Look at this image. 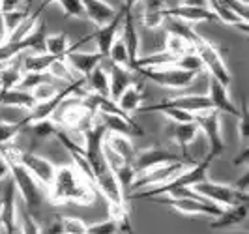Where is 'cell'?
Instances as JSON below:
<instances>
[{"label": "cell", "instance_id": "obj_34", "mask_svg": "<svg viewBox=\"0 0 249 234\" xmlns=\"http://www.w3.org/2000/svg\"><path fill=\"white\" fill-rule=\"evenodd\" d=\"M107 60H111L112 64H118V66H124V68H129V54H127V49H125L124 41L120 36L116 37L114 43L111 45Z\"/></svg>", "mask_w": 249, "mask_h": 234}, {"label": "cell", "instance_id": "obj_29", "mask_svg": "<svg viewBox=\"0 0 249 234\" xmlns=\"http://www.w3.org/2000/svg\"><path fill=\"white\" fill-rule=\"evenodd\" d=\"M47 234H87V225L79 217H56L49 225Z\"/></svg>", "mask_w": 249, "mask_h": 234}, {"label": "cell", "instance_id": "obj_47", "mask_svg": "<svg viewBox=\"0 0 249 234\" xmlns=\"http://www.w3.org/2000/svg\"><path fill=\"white\" fill-rule=\"evenodd\" d=\"M8 39V30H6V21H4V10L0 4V45Z\"/></svg>", "mask_w": 249, "mask_h": 234}, {"label": "cell", "instance_id": "obj_46", "mask_svg": "<svg viewBox=\"0 0 249 234\" xmlns=\"http://www.w3.org/2000/svg\"><path fill=\"white\" fill-rule=\"evenodd\" d=\"M10 176V167H8V161L4 158V154L0 152V182L6 180Z\"/></svg>", "mask_w": 249, "mask_h": 234}, {"label": "cell", "instance_id": "obj_24", "mask_svg": "<svg viewBox=\"0 0 249 234\" xmlns=\"http://www.w3.org/2000/svg\"><path fill=\"white\" fill-rule=\"evenodd\" d=\"M133 83L129 70L124 66H118V64H112L111 70H109V98L112 101H118V98L122 96L125 88Z\"/></svg>", "mask_w": 249, "mask_h": 234}, {"label": "cell", "instance_id": "obj_44", "mask_svg": "<svg viewBox=\"0 0 249 234\" xmlns=\"http://www.w3.org/2000/svg\"><path fill=\"white\" fill-rule=\"evenodd\" d=\"M248 185H249V173L246 171V173L242 174V176L236 180L234 187H236L238 191H242V193H248Z\"/></svg>", "mask_w": 249, "mask_h": 234}, {"label": "cell", "instance_id": "obj_23", "mask_svg": "<svg viewBox=\"0 0 249 234\" xmlns=\"http://www.w3.org/2000/svg\"><path fill=\"white\" fill-rule=\"evenodd\" d=\"M34 105H36V99L32 98L28 90H21V88L0 90V107H17V109L32 111Z\"/></svg>", "mask_w": 249, "mask_h": 234}, {"label": "cell", "instance_id": "obj_25", "mask_svg": "<svg viewBox=\"0 0 249 234\" xmlns=\"http://www.w3.org/2000/svg\"><path fill=\"white\" fill-rule=\"evenodd\" d=\"M167 0H144L142 25L150 30L160 28L167 19Z\"/></svg>", "mask_w": 249, "mask_h": 234}, {"label": "cell", "instance_id": "obj_3", "mask_svg": "<svg viewBox=\"0 0 249 234\" xmlns=\"http://www.w3.org/2000/svg\"><path fill=\"white\" fill-rule=\"evenodd\" d=\"M58 111H60L58 124L71 129V131L81 133V135L87 131L88 127H92V124L96 122V116H98V112L94 109H90L88 105L83 103V96L75 98V94L64 99L62 105L58 107Z\"/></svg>", "mask_w": 249, "mask_h": 234}, {"label": "cell", "instance_id": "obj_45", "mask_svg": "<svg viewBox=\"0 0 249 234\" xmlns=\"http://www.w3.org/2000/svg\"><path fill=\"white\" fill-rule=\"evenodd\" d=\"M54 2H56V0H41V4L37 6V8H36V12L32 13L30 17H32V19H36V21H39V15H41V13L45 12V10L49 8L51 4H54Z\"/></svg>", "mask_w": 249, "mask_h": 234}, {"label": "cell", "instance_id": "obj_42", "mask_svg": "<svg viewBox=\"0 0 249 234\" xmlns=\"http://www.w3.org/2000/svg\"><path fill=\"white\" fill-rule=\"evenodd\" d=\"M238 137L242 139L244 144L249 143V112H248V103L242 105L240 109V116H238Z\"/></svg>", "mask_w": 249, "mask_h": 234}, {"label": "cell", "instance_id": "obj_48", "mask_svg": "<svg viewBox=\"0 0 249 234\" xmlns=\"http://www.w3.org/2000/svg\"><path fill=\"white\" fill-rule=\"evenodd\" d=\"M21 2H23V0H0V4H2V10H4V12L17 10V6H19Z\"/></svg>", "mask_w": 249, "mask_h": 234}, {"label": "cell", "instance_id": "obj_50", "mask_svg": "<svg viewBox=\"0 0 249 234\" xmlns=\"http://www.w3.org/2000/svg\"><path fill=\"white\" fill-rule=\"evenodd\" d=\"M248 158H249V146H246L244 152H242V156L234 158V165H248Z\"/></svg>", "mask_w": 249, "mask_h": 234}, {"label": "cell", "instance_id": "obj_51", "mask_svg": "<svg viewBox=\"0 0 249 234\" xmlns=\"http://www.w3.org/2000/svg\"><path fill=\"white\" fill-rule=\"evenodd\" d=\"M139 2H141V0H122V6H120V8H122L124 12H133V8L137 6Z\"/></svg>", "mask_w": 249, "mask_h": 234}, {"label": "cell", "instance_id": "obj_1", "mask_svg": "<svg viewBox=\"0 0 249 234\" xmlns=\"http://www.w3.org/2000/svg\"><path fill=\"white\" fill-rule=\"evenodd\" d=\"M47 189H49V200L53 204H66V202L92 204L96 197V189L71 165L56 167L54 178Z\"/></svg>", "mask_w": 249, "mask_h": 234}, {"label": "cell", "instance_id": "obj_19", "mask_svg": "<svg viewBox=\"0 0 249 234\" xmlns=\"http://www.w3.org/2000/svg\"><path fill=\"white\" fill-rule=\"evenodd\" d=\"M83 8H85V15L88 21H92L96 26L107 25L109 21L114 19V15L118 13L116 8H112L109 2L105 0H81Z\"/></svg>", "mask_w": 249, "mask_h": 234}, {"label": "cell", "instance_id": "obj_49", "mask_svg": "<svg viewBox=\"0 0 249 234\" xmlns=\"http://www.w3.org/2000/svg\"><path fill=\"white\" fill-rule=\"evenodd\" d=\"M182 6H195V8H208V0H182Z\"/></svg>", "mask_w": 249, "mask_h": 234}, {"label": "cell", "instance_id": "obj_41", "mask_svg": "<svg viewBox=\"0 0 249 234\" xmlns=\"http://www.w3.org/2000/svg\"><path fill=\"white\" fill-rule=\"evenodd\" d=\"M87 234H118V225L114 219H105V221L94 223L87 227Z\"/></svg>", "mask_w": 249, "mask_h": 234}, {"label": "cell", "instance_id": "obj_36", "mask_svg": "<svg viewBox=\"0 0 249 234\" xmlns=\"http://www.w3.org/2000/svg\"><path fill=\"white\" fill-rule=\"evenodd\" d=\"M173 66L180 68V70L197 72V73H200V72H202V62H200V58L197 56V54H195V51H191V53H186V54L178 56Z\"/></svg>", "mask_w": 249, "mask_h": 234}, {"label": "cell", "instance_id": "obj_38", "mask_svg": "<svg viewBox=\"0 0 249 234\" xmlns=\"http://www.w3.org/2000/svg\"><path fill=\"white\" fill-rule=\"evenodd\" d=\"M23 129H25V126L21 120L19 122H0V144H6Z\"/></svg>", "mask_w": 249, "mask_h": 234}, {"label": "cell", "instance_id": "obj_13", "mask_svg": "<svg viewBox=\"0 0 249 234\" xmlns=\"http://www.w3.org/2000/svg\"><path fill=\"white\" fill-rule=\"evenodd\" d=\"M103 146H105V154L124 161V163H133L135 154H137V150H135L133 143H131V137L120 135V133L107 131L105 139H103Z\"/></svg>", "mask_w": 249, "mask_h": 234}, {"label": "cell", "instance_id": "obj_6", "mask_svg": "<svg viewBox=\"0 0 249 234\" xmlns=\"http://www.w3.org/2000/svg\"><path fill=\"white\" fill-rule=\"evenodd\" d=\"M191 189L197 191L199 195H202L206 200L221 206V208H229V206H236V204H242V202H248V193L238 191L234 185L212 182L210 178L204 180V182L195 184Z\"/></svg>", "mask_w": 249, "mask_h": 234}, {"label": "cell", "instance_id": "obj_30", "mask_svg": "<svg viewBox=\"0 0 249 234\" xmlns=\"http://www.w3.org/2000/svg\"><path fill=\"white\" fill-rule=\"evenodd\" d=\"M92 36L83 37L81 41H77L75 45H70V39H68V34H51V36L45 37V53L49 54H56V56H66L71 49H75L79 43H85L88 41Z\"/></svg>", "mask_w": 249, "mask_h": 234}, {"label": "cell", "instance_id": "obj_35", "mask_svg": "<svg viewBox=\"0 0 249 234\" xmlns=\"http://www.w3.org/2000/svg\"><path fill=\"white\" fill-rule=\"evenodd\" d=\"M17 217L21 221V234H41L39 229V223L36 221V217L30 214V210H19L17 212Z\"/></svg>", "mask_w": 249, "mask_h": 234}, {"label": "cell", "instance_id": "obj_31", "mask_svg": "<svg viewBox=\"0 0 249 234\" xmlns=\"http://www.w3.org/2000/svg\"><path fill=\"white\" fill-rule=\"evenodd\" d=\"M64 56H56V54H49V53H34L30 56H26L23 62L25 72H34V73H47L51 66L56 60H60Z\"/></svg>", "mask_w": 249, "mask_h": 234}, {"label": "cell", "instance_id": "obj_22", "mask_svg": "<svg viewBox=\"0 0 249 234\" xmlns=\"http://www.w3.org/2000/svg\"><path fill=\"white\" fill-rule=\"evenodd\" d=\"M171 133H173V139L176 141V144L180 146V152L184 154V160L187 163H191L189 160V144L197 139V133H199V126L193 122H184V124H175L173 122V127H171Z\"/></svg>", "mask_w": 249, "mask_h": 234}, {"label": "cell", "instance_id": "obj_14", "mask_svg": "<svg viewBox=\"0 0 249 234\" xmlns=\"http://www.w3.org/2000/svg\"><path fill=\"white\" fill-rule=\"evenodd\" d=\"M210 101H212V107L217 112H225V114H231V116H240V109L234 105V101L229 94V87L221 85L219 81H215L213 77L208 79V94H206Z\"/></svg>", "mask_w": 249, "mask_h": 234}, {"label": "cell", "instance_id": "obj_17", "mask_svg": "<svg viewBox=\"0 0 249 234\" xmlns=\"http://www.w3.org/2000/svg\"><path fill=\"white\" fill-rule=\"evenodd\" d=\"M64 60L73 73H77L79 77H87L98 64L103 62V56L100 53H79V51L71 49L64 56Z\"/></svg>", "mask_w": 249, "mask_h": 234}, {"label": "cell", "instance_id": "obj_8", "mask_svg": "<svg viewBox=\"0 0 249 234\" xmlns=\"http://www.w3.org/2000/svg\"><path fill=\"white\" fill-rule=\"evenodd\" d=\"M219 114L215 109H210V111H202L197 112L193 116L195 124L199 126V131H202L206 135V141H208V146H210V152L213 158H219L227 150V143H225L223 135H221V120H219Z\"/></svg>", "mask_w": 249, "mask_h": 234}, {"label": "cell", "instance_id": "obj_18", "mask_svg": "<svg viewBox=\"0 0 249 234\" xmlns=\"http://www.w3.org/2000/svg\"><path fill=\"white\" fill-rule=\"evenodd\" d=\"M163 105H169V107H178V109H184V111L191 112V114H197L202 111H210L213 109L212 101L208 96L204 94H186V96H175L171 99H163Z\"/></svg>", "mask_w": 249, "mask_h": 234}, {"label": "cell", "instance_id": "obj_15", "mask_svg": "<svg viewBox=\"0 0 249 234\" xmlns=\"http://www.w3.org/2000/svg\"><path fill=\"white\" fill-rule=\"evenodd\" d=\"M248 221V202H242L236 206L223 208L217 217H213L210 223L212 231H231V229H240V225H246Z\"/></svg>", "mask_w": 249, "mask_h": 234}, {"label": "cell", "instance_id": "obj_21", "mask_svg": "<svg viewBox=\"0 0 249 234\" xmlns=\"http://www.w3.org/2000/svg\"><path fill=\"white\" fill-rule=\"evenodd\" d=\"M122 41H124L127 54H129V68L131 64L139 58V34L137 26H135V17L133 12H124V19H122Z\"/></svg>", "mask_w": 249, "mask_h": 234}, {"label": "cell", "instance_id": "obj_20", "mask_svg": "<svg viewBox=\"0 0 249 234\" xmlns=\"http://www.w3.org/2000/svg\"><path fill=\"white\" fill-rule=\"evenodd\" d=\"M167 17H175L184 23H208L215 21V15L210 8H195V6H175L167 8Z\"/></svg>", "mask_w": 249, "mask_h": 234}, {"label": "cell", "instance_id": "obj_28", "mask_svg": "<svg viewBox=\"0 0 249 234\" xmlns=\"http://www.w3.org/2000/svg\"><path fill=\"white\" fill-rule=\"evenodd\" d=\"M208 6H210V10H212L213 15H215V21H221L225 25L234 26L238 30H242L244 34H248V30H249L248 19H242L240 15H236L234 12L223 8L221 4H217V2H213V0H208Z\"/></svg>", "mask_w": 249, "mask_h": 234}, {"label": "cell", "instance_id": "obj_4", "mask_svg": "<svg viewBox=\"0 0 249 234\" xmlns=\"http://www.w3.org/2000/svg\"><path fill=\"white\" fill-rule=\"evenodd\" d=\"M144 200L161 204V206H169L178 214L184 216H210V217H217L221 214V206L213 204L210 200L197 195V197H169V195H156V197H148Z\"/></svg>", "mask_w": 249, "mask_h": 234}, {"label": "cell", "instance_id": "obj_27", "mask_svg": "<svg viewBox=\"0 0 249 234\" xmlns=\"http://www.w3.org/2000/svg\"><path fill=\"white\" fill-rule=\"evenodd\" d=\"M142 99H144V92H142V87L137 85V83H131L129 87L122 92V96L118 98V107L124 112L131 114V112H137V109L142 105Z\"/></svg>", "mask_w": 249, "mask_h": 234}, {"label": "cell", "instance_id": "obj_33", "mask_svg": "<svg viewBox=\"0 0 249 234\" xmlns=\"http://www.w3.org/2000/svg\"><path fill=\"white\" fill-rule=\"evenodd\" d=\"M165 51L167 53H171L173 56H182V54H186V53H191L193 51V45L184 39L182 36H178V34H173V32H167V41H165Z\"/></svg>", "mask_w": 249, "mask_h": 234}, {"label": "cell", "instance_id": "obj_5", "mask_svg": "<svg viewBox=\"0 0 249 234\" xmlns=\"http://www.w3.org/2000/svg\"><path fill=\"white\" fill-rule=\"evenodd\" d=\"M193 51H195V54H197L200 58V62H202V68L208 70L210 77H213L215 81H219L225 87L231 85L232 75H231L227 64H225V58H223V54H221V51L217 49L212 41H208V39H204L202 36H199L193 41Z\"/></svg>", "mask_w": 249, "mask_h": 234}, {"label": "cell", "instance_id": "obj_43", "mask_svg": "<svg viewBox=\"0 0 249 234\" xmlns=\"http://www.w3.org/2000/svg\"><path fill=\"white\" fill-rule=\"evenodd\" d=\"M26 17H28V12H17V10L4 12V21H6V30H8V34L13 32L17 26L25 21Z\"/></svg>", "mask_w": 249, "mask_h": 234}, {"label": "cell", "instance_id": "obj_16", "mask_svg": "<svg viewBox=\"0 0 249 234\" xmlns=\"http://www.w3.org/2000/svg\"><path fill=\"white\" fill-rule=\"evenodd\" d=\"M122 19H124V10L120 8L112 21H109L107 25L100 26V30H98L96 34H92V37H96L98 53L103 56V60H107L111 45L114 43V39L118 37V30H120V26H122Z\"/></svg>", "mask_w": 249, "mask_h": 234}, {"label": "cell", "instance_id": "obj_32", "mask_svg": "<svg viewBox=\"0 0 249 234\" xmlns=\"http://www.w3.org/2000/svg\"><path fill=\"white\" fill-rule=\"evenodd\" d=\"M88 88L92 90V94H100V96H109V72L98 64L90 73L85 77Z\"/></svg>", "mask_w": 249, "mask_h": 234}, {"label": "cell", "instance_id": "obj_37", "mask_svg": "<svg viewBox=\"0 0 249 234\" xmlns=\"http://www.w3.org/2000/svg\"><path fill=\"white\" fill-rule=\"evenodd\" d=\"M56 4L62 8L66 17H75V19H87L85 8L81 0H56Z\"/></svg>", "mask_w": 249, "mask_h": 234}, {"label": "cell", "instance_id": "obj_10", "mask_svg": "<svg viewBox=\"0 0 249 234\" xmlns=\"http://www.w3.org/2000/svg\"><path fill=\"white\" fill-rule=\"evenodd\" d=\"M12 152L13 156H15V160L19 161L26 171L36 178L37 184L43 185V187H49L53 178H54V171H56V167L49 160H45L43 156L32 154V152H23V150L13 146H12Z\"/></svg>", "mask_w": 249, "mask_h": 234}, {"label": "cell", "instance_id": "obj_26", "mask_svg": "<svg viewBox=\"0 0 249 234\" xmlns=\"http://www.w3.org/2000/svg\"><path fill=\"white\" fill-rule=\"evenodd\" d=\"M101 122L105 124L107 131L111 133H120V135H142V129L139 127L133 120H127L122 116H114V114H101Z\"/></svg>", "mask_w": 249, "mask_h": 234}, {"label": "cell", "instance_id": "obj_40", "mask_svg": "<svg viewBox=\"0 0 249 234\" xmlns=\"http://www.w3.org/2000/svg\"><path fill=\"white\" fill-rule=\"evenodd\" d=\"M217 4H221L223 8L234 12L236 15H240L242 19H248L249 17V4L246 0H213Z\"/></svg>", "mask_w": 249, "mask_h": 234}, {"label": "cell", "instance_id": "obj_7", "mask_svg": "<svg viewBox=\"0 0 249 234\" xmlns=\"http://www.w3.org/2000/svg\"><path fill=\"white\" fill-rule=\"evenodd\" d=\"M141 75H144L148 81L160 85L163 88H186L189 87L195 79L197 72L189 70H180L176 66H163V68H141L137 70Z\"/></svg>", "mask_w": 249, "mask_h": 234}, {"label": "cell", "instance_id": "obj_52", "mask_svg": "<svg viewBox=\"0 0 249 234\" xmlns=\"http://www.w3.org/2000/svg\"><path fill=\"white\" fill-rule=\"evenodd\" d=\"M32 2H34V0H26V4H28V8L32 6Z\"/></svg>", "mask_w": 249, "mask_h": 234}, {"label": "cell", "instance_id": "obj_39", "mask_svg": "<svg viewBox=\"0 0 249 234\" xmlns=\"http://www.w3.org/2000/svg\"><path fill=\"white\" fill-rule=\"evenodd\" d=\"M58 90H60V88H56L54 85H51V83H41V85H37L36 88H32L30 94H32V98L36 99V103H41V101H47V99H51L53 96H56Z\"/></svg>", "mask_w": 249, "mask_h": 234}, {"label": "cell", "instance_id": "obj_11", "mask_svg": "<svg viewBox=\"0 0 249 234\" xmlns=\"http://www.w3.org/2000/svg\"><path fill=\"white\" fill-rule=\"evenodd\" d=\"M173 161H186L184 158H180V154H175L167 148L161 146H152L146 150H141L135 154V160H133V171L135 176L141 173H146L150 169H156V167H161L167 163H173ZM187 163V161H186Z\"/></svg>", "mask_w": 249, "mask_h": 234}, {"label": "cell", "instance_id": "obj_9", "mask_svg": "<svg viewBox=\"0 0 249 234\" xmlns=\"http://www.w3.org/2000/svg\"><path fill=\"white\" fill-rule=\"evenodd\" d=\"M186 165H187L186 161H173V163H167V165H161V167L150 169L146 173L137 174L135 180L129 185V189H127V195H129V193H135V191H141V189H144V187H158V185L169 182L173 176H176L178 173H182ZM127 195H125V197H127Z\"/></svg>", "mask_w": 249, "mask_h": 234}, {"label": "cell", "instance_id": "obj_2", "mask_svg": "<svg viewBox=\"0 0 249 234\" xmlns=\"http://www.w3.org/2000/svg\"><path fill=\"white\" fill-rule=\"evenodd\" d=\"M0 152L4 154V158L8 161V167H10V176H12L13 184L17 193L21 195V198L25 200V208L26 210H34L37 208L41 202H43V191H41V185L36 182V178L26 171L25 167L15 160L12 152V146L6 143V144H0Z\"/></svg>", "mask_w": 249, "mask_h": 234}, {"label": "cell", "instance_id": "obj_12", "mask_svg": "<svg viewBox=\"0 0 249 234\" xmlns=\"http://www.w3.org/2000/svg\"><path fill=\"white\" fill-rule=\"evenodd\" d=\"M17 189L13 180H8L2 191L0 198V229H4V234L17 233Z\"/></svg>", "mask_w": 249, "mask_h": 234}]
</instances>
